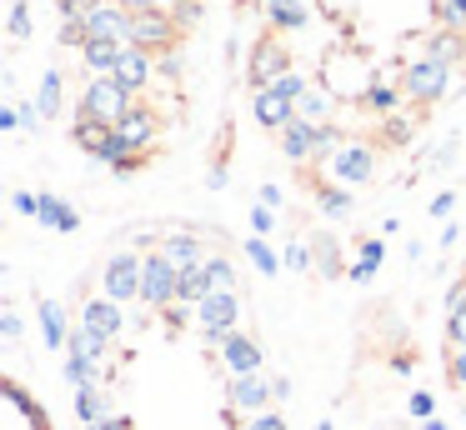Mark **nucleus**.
Returning <instances> with one entry per match:
<instances>
[{"instance_id":"obj_3","label":"nucleus","mask_w":466,"mask_h":430,"mask_svg":"<svg viewBox=\"0 0 466 430\" xmlns=\"http://www.w3.org/2000/svg\"><path fill=\"white\" fill-rule=\"evenodd\" d=\"M446 375L466 395V260L451 285V305H446Z\"/></svg>"},{"instance_id":"obj_2","label":"nucleus","mask_w":466,"mask_h":430,"mask_svg":"<svg viewBox=\"0 0 466 430\" xmlns=\"http://www.w3.org/2000/svg\"><path fill=\"white\" fill-rule=\"evenodd\" d=\"M0 430H56L41 395H31L15 375H0Z\"/></svg>"},{"instance_id":"obj_1","label":"nucleus","mask_w":466,"mask_h":430,"mask_svg":"<svg viewBox=\"0 0 466 430\" xmlns=\"http://www.w3.org/2000/svg\"><path fill=\"white\" fill-rule=\"evenodd\" d=\"M101 390L111 430H241L231 365L186 310H146L111 345Z\"/></svg>"}]
</instances>
